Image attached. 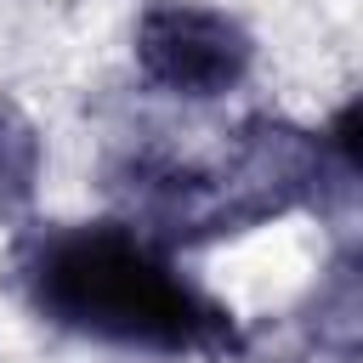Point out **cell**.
Returning a JSON list of instances; mask_svg holds the SVG:
<instances>
[{
	"instance_id": "obj_4",
	"label": "cell",
	"mask_w": 363,
	"mask_h": 363,
	"mask_svg": "<svg viewBox=\"0 0 363 363\" xmlns=\"http://www.w3.org/2000/svg\"><path fill=\"white\" fill-rule=\"evenodd\" d=\"M45 176V136L17 96H0V227L23 221Z\"/></svg>"
},
{
	"instance_id": "obj_1",
	"label": "cell",
	"mask_w": 363,
	"mask_h": 363,
	"mask_svg": "<svg viewBox=\"0 0 363 363\" xmlns=\"http://www.w3.org/2000/svg\"><path fill=\"white\" fill-rule=\"evenodd\" d=\"M357 96H346L318 130L289 113H244L210 153L136 136L102 164L113 216L159 238L170 255L244 238L295 210L346 221L357 204Z\"/></svg>"
},
{
	"instance_id": "obj_5",
	"label": "cell",
	"mask_w": 363,
	"mask_h": 363,
	"mask_svg": "<svg viewBox=\"0 0 363 363\" xmlns=\"http://www.w3.org/2000/svg\"><path fill=\"white\" fill-rule=\"evenodd\" d=\"M244 363H261V357L250 352ZM301 363H357V357H340V352H312V346H306V357H301Z\"/></svg>"
},
{
	"instance_id": "obj_2",
	"label": "cell",
	"mask_w": 363,
	"mask_h": 363,
	"mask_svg": "<svg viewBox=\"0 0 363 363\" xmlns=\"http://www.w3.org/2000/svg\"><path fill=\"white\" fill-rule=\"evenodd\" d=\"M11 289L45 329L102 352L164 363H244L255 352L238 312L125 216L28 227L11 244Z\"/></svg>"
},
{
	"instance_id": "obj_3",
	"label": "cell",
	"mask_w": 363,
	"mask_h": 363,
	"mask_svg": "<svg viewBox=\"0 0 363 363\" xmlns=\"http://www.w3.org/2000/svg\"><path fill=\"white\" fill-rule=\"evenodd\" d=\"M255 34L238 11L204 0H147L130 28L136 79L170 102H221L255 74Z\"/></svg>"
}]
</instances>
